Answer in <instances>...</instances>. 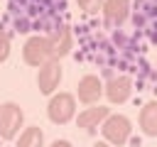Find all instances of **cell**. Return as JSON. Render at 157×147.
Here are the masks:
<instances>
[{
    "mask_svg": "<svg viewBox=\"0 0 157 147\" xmlns=\"http://www.w3.org/2000/svg\"><path fill=\"white\" fill-rule=\"evenodd\" d=\"M93 147H110V145H108V142H96Z\"/></svg>",
    "mask_w": 157,
    "mask_h": 147,
    "instance_id": "16",
    "label": "cell"
},
{
    "mask_svg": "<svg viewBox=\"0 0 157 147\" xmlns=\"http://www.w3.org/2000/svg\"><path fill=\"white\" fill-rule=\"evenodd\" d=\"M132 93V81L128 76H115L105 83V96L110 103H125Z\"/></svg>",
    "mask_w": 157,
    "mask_h": 147,
    "instance_id": "6",
    "label": "cell"
},
{
    "mask_svg": "<svg viewBox=\"0 0 157 147\" xmlns=\"http://www.w3.org/2000/svg\"><path fill=\"white\" fill-rule=\"evenodd\" d=\"M76 96H78L81 103H93V100H98V98L103 96V83L98 81V76L88 74V76H83V78L78 81Z\"/></svg>",
    "mask_w": 157,
    "mask_h": 147,
    "instance_id": "7",
    "label": "cell"
},
{
    "mask_svg": "<svg viewBox=\"0 0 157 147\" xmlns=\"http://www.w3.org/2000/svg\"><path fill=\"white\" fill-rule=\"evenodd\" d=\"M140 130L150 137H157V100H150L140 110Z\"/></svg>",
    "mask_w": 157,
    "mask_h": 147,
    "instance_id": "11",
    "label": "cell"
},
{
    "mask_svg": "<svg viewBox=\"0 0 157 147\" xmlns=\"http://www.w3.org/2000/svg\"><path fill=\"white\" fill-rule=\"evenodd\" d=\"M22 56L29 66H42L47 61H52V49H49V39L47 37H29L22 47Z\"/></svg>",
    "mask_w": 157,
    "mask_h": 147,
    "instance_id": "3",
    "label": "cell"
},
{
    "mask_svg": "<svg viewBox=\"0 0 157 147\" xmlns=\"http://www.w3.org/2000/svg\"><path fill=\"white\" fill-rule=\"evenodd\" d=\"M42 145H44V132L39 127H27L17 140V147H42Z\"/></svg>",
    "mask_w": 157,
    "mask_h": 147,
    "instance_id": "12",
    "label": "cell"
},
{
    "mask_svg": "<svg viewBox=\"0 0 157 147\" xmlns=\"http://www.w3.org/2000/svg\"><path fill=\"white\" fill-rule=\"evenodd\" d=\"M7 56H10V39H7V34L0 32V61H5Z\"/></svg>",
    "mask_w": 157,
    "mask_h": 147,
    "instance_id": "14",
    "label": "cell"
},
{
    "mask_svg": "<svg viewBox=\"0 0 157 147\" xmlns=\"http://www.w3.org/2000/svg\"><path fill=\"white\" fill-rule=\"evenodd\" d=\"M59 81H61V64L56 59H52V61H47V64L39 66L37 86H39L42 93H54V88L59 86Z\"/></svg>",
    "mask_w": 157,
    "mask_h": 147,
    "instance_id": "5",
    "label": "cell"
},
{
    "mask_svg": "<svg viewBox=\"0 0 157 147\" xmlns=\"http://www.w3.org/2000/svg\"><path fill=\"white\" fill-rule=\"evenodd\" d=\"M128 2L130 0H105V5H103L105 24H110V27L123 24L125 17H128Z\"/></svg>",
    "mask_w": 157,
    "mask_h": 147,
    "instance_id": "9",
    "label": "cell"
},
{
    "mask_svg": "<svg viewBox=\"0 0 157 147\" xmlns=\"http://www.w3.org/2000/svg\"><path fill=\"white\" fill-rule=\"evenodd\" d=\"M22 120H25V113H22L20 105H15V103L0 105V137L12 140L15 132L20 130V125H22Z\"/></svg>",
    "mask_w": 157,
    "mask_h": 147,
    "instance_id": "4",
    "label": "cell"
},
{
    "mask_svg": "<svg viewBox=\"0 0 157 147\" xmlns=\"http://www.w3.org/2000/svg\"><path fill=\"white\" fill-rule=\"evenodd\" d=\"M132 132V125L125 115H108L103 120V137L110 145H125Z\"/></svg>",
    "mask_w": 157,
    "mask_h": 147,
    "instance_id": "2",
    "label": "cell"
},
{
    "mask_svg": "<svg viewBox=\"0 0 157 147\" xmlns=\"http://www.w3.org/2000/svg\"><path fill=\"white\" fill-rule=\"evenodd\" d=\"M49 39V49H52V59H61L64 54H69L71 49V29L66 24H61L54 34L47 37Z\"/></svg>",
    "mask_w": 157,
    "mask_h": 147,
    "instance_id": "8",
    "label": "cell"
},
{
    "mask_svg": "<svg viewBox=\"0 0 157 147\" xmlns=\"http://www.w3.org/2000/svg\"><path fill=\"white\" fill-rule=\"evenodd\" d=\"M52 147H71V142H66V140H56Z\"/></svg>",
    "mask_w": 157,
    "mask_h": 147,
    "instance_id": "15",
    "label": "cell"
},
{
    "mask_svg": "<svg viewBox=\"0 0 157 147\" xmlns=\"http://www.w3.org/2000/svg\"><path fill=\"white\" fill-rule=\"evenodd\" d=\"M47 113H49V120L56 123V125H64L74 118L76 113V98L71 93H56L52 96L49 105H47Z\"/></svg>",
    "mask_w": 157,
    "mask_h": 147,
    "instance_id": "1",
    "label": "cell"
},
{
    "mask_svg": "<svg viewBox=\"0 0 157 147\" xmlns=\"http://www.w3.org/2000/svg\"><path fill=\"white\" fill-rule=\"evenodd\" d=\"M108 108H103V105H96V108H86L83 113H78V118H76V125L78 127H83V130H93L98 123H103L105 118H108Z\"/></svg>",
    "mask_w": 157,
    "mask_h": 147,
    "instance_id": "10",
    "label": "cell"
},
{
    "mask_svg": "<svg viewBox=\"0 0 157 147\" xmlns=\"http://www.w3.org/2000/svg\"><path fill=\"white\" fill-rule=\"evenodd\" d=\"M76 2L86 15H98V10H103L105 5V0H76Z\"/></svg>",
    "mask_w": 157,
    "mask_h": 147,
    "instance_id": "13",
    "label": "cell"
}]
</instances>
